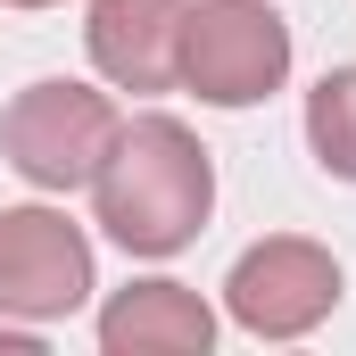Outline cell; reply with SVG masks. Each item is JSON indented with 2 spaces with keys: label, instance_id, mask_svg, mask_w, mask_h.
Instances as JSON below:
<instances>
[{
  "label": "cell",
  "instance_id": "1",
  "mask_svg": "<svg viewBox=\"0 0 356 356\" xmlns=\"http://www.w3.org/2000/svg\"><path fill=\"white\" fill-rule=\"evenodd\" d=\"M91 207H99V232L116 249L175 257L216 207V166H207L191 124L133 116V124H116V141H108V158L91 175Z\"/></svg>",
  "mask_w": 356,
  "mask_h": 356
},
{
  "label": "cell",
  "instance_id": "2",
  "mask_svg": "<svg viewBox=\"0 0 356 356\" xmlns=\"http://www.w3.org/2000/svg\"><path fill=\"white\" fill-rule=\"evenodd\" d=\"M290 75V25L266 0H199L182 8L175 83H191L207 108H257Z\"/></svg>",
  "mask_w": 356,
  "mask_h": 356
},
{
  "label": "cell",
  "instance_id": "3",
  "mask_svg": "<svg viewBox=\"0 0 356 356\" xmlns=\"http://www.w3.org/2000/svg\"><path fill=\"white\" fill-rule=\"evenodd\" d=\"M108 141H116V108L91 83H25L8 99V116H0V149H8V166L33 191L91 182L99 158H108Z\"/></svg>",
  "mask_w": 356,
  "mask_h": 356
},
{
  "label": "cell",
  "instance_id": "4",
  "mask_svg": "<svg viewBox=\"0 0 356 356\" xmlns=\"http://www.w3.org/2000/svg\"><path fill=\"white\" fill-rule=\"evenodd\" d=\"M224 307L257 340H298V332H315L340 307V266H332V249L290 241V232L282 241H257L232 266V282H224Z\"/></svg>",
  "mask_w": 356,
  "mask_h": 356
},
{
  "label": "cell",
  "instance_id": "5",
  "mask_svg": "<svg viewBox=\"0 0 356 356\" xmlns=\"http://www.w3.org/2000/svg\"><path fill=\"white\" fill-rule=\"evenodd\" d=\"M91 298V241L58 207H0V315L50 323Z\"/></svg>",
  "mask_w": 356,
  "mask_h": 356
},
{
  "label": "cell",
  "instance_id": "6",
  "mask_svg": "<svg viewBox=\"0 0 356 356\" xmlns=\"http://www.w3.org/2000/svg\"><path fill=\"white\" fill-rule=\"evenodd\" d=\"M91 67L116 91H175L182 0H91Z\"/></svg>",
  "mask_w": 356,
  "mask_h": 356
},
{
  "label": "cell",
  "instance_id": "7",
  "mask_svg": "<svg viewBox=\"0 0 356 356\" xmlns=\"http://www.w3.org/2000/svg\"><path fill=\"white\" fill-rule=\"evenodd\" d=\"M207 340H216V315L182 282H133L99 315V348L108 356H207Z\"/></svg>",
  "mask_w": 356,
  "mask_h": 356
},
{
  "label": "cell",
  "instance_id": "8",
  "mask_svg": "<svg viewBox=\"0 0 356 356\" xmlns=\"http://www.w3.org/2000/svg\"><path fill=\"white\" fill-rule=\"evenodd\" d=\"M307 141H315L323 175L356 182V67H332L323 83L307 91Z\"/></svg>",
  "mask_w": 356,
  "mask_h": 356
},
{
  "label": "cell",
  "instance_id": "9",
  "mask_svg": "<svg viewBox=\"0 0 356 356\" xmlns=\"http://www.w3.org/2000/svg\"><path fill=\"white\" fill-rule=\"evenodd\" d=\"M8 8H50V0H8Z\"/></svg>",
  "mask_w": 356,
  "mask_h": 356
}]
</instances>
